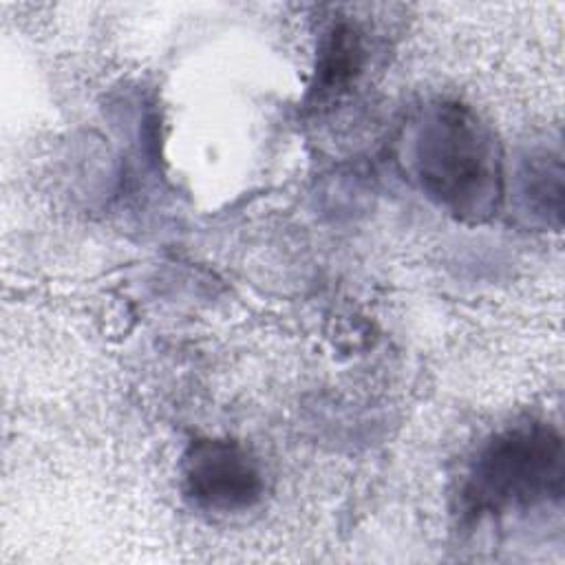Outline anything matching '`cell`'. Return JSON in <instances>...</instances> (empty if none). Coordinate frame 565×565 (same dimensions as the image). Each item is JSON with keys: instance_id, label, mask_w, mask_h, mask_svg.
Masks as SVG:
<instances>
[{"instance_id": "5b68a950", "label": "cell", "mask_w": 565, "mask_h": 565, "mask_svg": "<svg viewBox=\"0 0 565 565\" xmlns=\"http://www.w3.org/2000/svg\"><path fill=\"white\" fill-rule=\"evenodd\" d=\"M521 199L525 210L550 223H561L563 203V170L561 159L550 154L532 157L521 170Z\"/></svg>"}, {"instance_id": "3957f363", "label": "cell", "mask_w": 565, "mask_h": 565, "mask_svg": "<svg viewBox=\"0 0 565 565\" xmlns=\"http://www.w3.org/2000/svg\"><path fill=\"white\" fill-rule=\"evenodd\" d=\"M181 490L196 510L232 514L260 501L265 477L245 444L230 437H196L181 457Z\"/></svg>"}, {"instance_id": "6da1fadb", "label": "cell", "mask_w": 565, "mask_h": 565, "mask_svg": "<svg viewBox=\"0 0 565 565\" xmlns=\"http://www.w3.org/2000/svg\"><path fill=\"white\" fill-rule=\"evenodd\" d=\"M408 166L419 190L461 223H486L503 205V150L494 130L466 104H428L411 135Z\"/></svg>"}, {"instance_id": "277c9868", "label": "cell", "mask_w": 565, "mask_h": 565, "mask_svg": "<svg viewBox=\"0 0 565 565\" xmlns=\"http://www.w3.org/2000/svg\"><path fill=\"white\" fill-rule=\"evenodd\" d=\"M364 31L347 15L333 18L318 35L311 95L318 99L344 93L364 68Z\"/></svg>"}, {"instance_id": "7a4b0ae2", "label": "cell", "mask_w": 565, "mask_h": 565, "mask_svg": "<svg viewBox=\"0 0 565 565\" xmlns=\"http://www.w3.org/2000/svg\"><path fill=\"white\" fill-rule=\"evenodd\" d=\"M565 452L561 433L525 419L494 433L472 459L459 490L466 519H499L561 503Z\"/></svg>"}]
</instances>
